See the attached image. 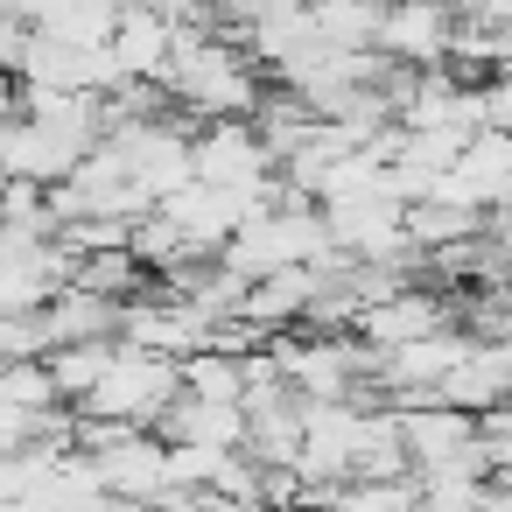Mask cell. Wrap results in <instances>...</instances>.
Instances as JSON below:
<instances>
[{
	"label": "cell",
	"mask_w": 512,
	"mask_h": 512,
	"mask_svg": "<svg viewBox=\"0 0 512 512\" xmlns=\"http://www.w3.org/2000/svg\"><path fill=\"white\" fill-rule=\"evenodd\" d=\"M456 22L463 8L456 0H386V22H379V50L393 64H449V43H456Z\"/></svg>",
	"instance_id": "cell-2"
},
{
	"label": "cell",
	"mask_w": 512,
	"mask_h": 512,
	"mask_svg": "<svg viewBox=\"0 0 512 512\" xmlns=\"http://www.w3.org/2000/svg\"><path fill=\"white\" fill-rule=\"evenodd\" d=\"M120 309H127V302H113V295H92V288L64 281V288H57V295L36 309L43 351H57V344H78V337H120Z\"/></svg>",
	"instance_id": "cell-3"
},
{
	"label": "cell",
	"mask_w": 512,
	"mask_h": 512,
	"mask_svg": "<svg viewBox=\"0 0 512 512\" xmlns=\"http://www.w3.org/2000/svg\"><path fill=\"white\" fill-rule=\"evenodd\" d=\"M71 281H78V288H92V295L134 302L155 274L141 267V253H134V246H92V253H78V260H71Z\"/></svg>",
	"instance_id": "cell-4"
},
{
	"label": "cell",
	"mask_w": 512,
	"mask_h": 512,
	"mask_svg": "<svg viewBox=\"0 0 512 512\" xmlns=\"http://www.w3.org/2000/svg\"><path fill=\"white\" fill-rule=\"evenodd\" d=\"M50 358V372H57V393L78 407L99 379H106V365L120 358V337H78V344H57V351H43Z\"/></svg>",
	"instance_id": "cell-5"
},
{
	"label": "cell",
	"mask_w": 512,
	"mask_h": 512,
	"mask_svg": "<svg viewBox=\"0 0 512 512\" xmlns=\"http://www.w3.org/2000/svg\"><path fill=\"white\" fill-rule=\"evenodd\" d=\"M183 386L190 393H211V400H246V351H225V344H204L183 358Z\"/></svg>",
	"instance_id": "cell-6"
},
{
	"label": "cell",
	"mask_w": 512,
	"mask_h": 512,
	"mask_svg": "<svg viewBox=\"0 0 512 512\" xmlns=\"http://www.w3.org/2000/svg\"><path fill=\"white\" fill-rule=\"evenodd\" d=\"M197 176L232 183V190H260L281 176V155L267 148L260 120H204L197 127Z\"/></svg>",
	"instance_id": "cell-1"
}]
</instances>
